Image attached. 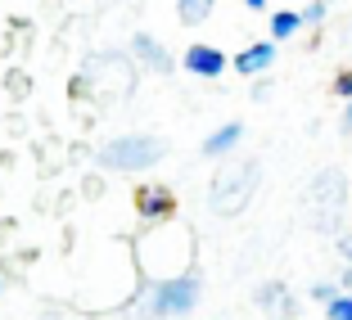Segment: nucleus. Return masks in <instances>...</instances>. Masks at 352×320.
<instances>
[{"instance_id":"1","label":"nucleus","mask_w":352,"mask_h":320,"mask_svg":"<svg viewBox=\"0 0 352 320\" xmlns=\"http://www.w3.org/2000/svg\"><path fill=\"white\" fill-rule=\"evenodd\" d=\"M204 298V284H199L195 271L186 275H172V279H158V284H140V293L131 298V316H145V320H181L199 307Z\"/></svg>"},{"instance_id":"2","label":"nucleus","mask_w":352,"mask_h":320,"mask_svg":"<svg viewBox=\"0 0 352 320\" xmlns=\"http://www.w3.org/2000/svg\"><path fill=\"white\" fill-rule=\"evenodd\" d=\"M167 158V140H158V135H113V140H104L100 149H95V163L104 167V172H126V176H140V172H154L158 163Z\"/></svg>"},{"instance_id":"3","label":"nucleus","mask_w":352,"mask_h":320,"mask_svg":"<svg viewBox=\"0 0 352 320\" xmlns=\"http://www.w3.org/2000/svg\"><path fill=\"white\" fill-rule=\"evenodd\" d=\"M258 181H262V163L258 158H249L244 167H226V172L212 176V185H208V207H212L217 217H235V212L249 207Z\"/></svg>"},{"instance_id":"4","label":"nucleus","mask_w":352,"mask_h":320,"mask_svg":"<svg viewBox=\"0 0 352 320\" xmlns=\"http://www.w3.org/2000/svg\"><path fill=\"white\" fill-rule=\"evenodd\" d=\"M176 68H186V73L199 77V82H217V77L230 68V54L221 50V45L195 41V45H186V54H181V59H176Z\"/></svg>"},{"instance_id":"5","label":"nucleus","mask_w":352,"mask_h":320,"mask_svg":"<svg viewBox=\"0 0 352 320\" xmlns=\"http://www.w3.org/2000/svg\"><path fill=\"white\" fill-rule=\"evenodd\" d=\"M135 212H140L145 226H163V221H172L176 217L172 185H163V181H145V185H135Z\"/></svg>"},{"instance_id":"6","label":"nucleus","mask_w":352,"mask_h":320,"mask_svg":"<svg viewBox=\"0 0 352 320\" xmlns=\"http://www.w3.org/2000/svg\"><path fill=\"white\" fill-rule=\"evenodd\" d=\"M131 59H135V68H149V73H158V77H172L176 73L172 50L158 41L154 32H135V36H131Z\"/></svg>"},{"instance_id":"7","label":"nucleus","mask_w":352,"mask_h":320,"mask_svg":"<svg viewBox=\"0 0 352 320\" xmlns=\"http://www.w3.org/2000/svg\"><path fill=\"white\" fill-rule=\"evenodd\" d=\"M230 68L239 77H267L276 68V41H249L239 54H230Z\"/></svg>"},{"instance_id":"8","label":"nucleus","mask_w":352,"mask_h":320,"mask_svg":"<svg viewBox=\"0 0 352 320\" xmlns=\"http://www.w3.org/2000/svg\"><path fill=\"white\" fill-rule=\"evenodd\" d=\"M239 140H244V122H221L217 131H208V140L199 145V154L204 158H226L239 149Z\"/></svg>"},{"instance_id":"9","label":"nucleus","mask_w":352,"mask_h":320,"mask_svg":"<svg viewBox=\"0 0 352 320\" xmlns=\"http://www.w3.org/2000/svg\"><path fill=\"white\" fill-rule=\"evenodd\" d=\"M267 32H271V36H267V41H289V36H298V32H302V19H298V10H276V14H271V19H267Z\"/></svg>"},{"instance_id":"10","label":"nucleus","mask_w":352,"mask_h":320,"mask_svg":"<svg viewBox=\"0 0 352 320\" xmlns=\"http://www.w3.org/2000/svg\"><path fill=\"white\" fill-rule=\"evenodd\" d=\"M217 10V0H176V19L186 23V27H204Z\"/></svg>"},{"instance_id":"11","label":"nucleus","mask_w":352,"mask_h":320,"mask_svg":"<svg viewBox=\"0 0 352 320\" xmlns=\"http://www.w3.org/2000/svg\"><path fill=\"white\" fill-rule=\"evenodd\" d=\"M298 19H302V27H321V23L330 19V5H325V0H307L298 10Z\"/></svg>"},{"instance_id":"12","label":"nucleus","mask_w":352,"mask_h":320,"mask_svg":"<svg viewBox=\"0 0 352 320\" xmlns=\"http://www.w3.org/2000/svg\"><path fill=\"white\" fill-rule=\"evenodd\" d=\"M307 298L321 302V307H330V302L339 298V284H334V279H321V284H311V289H307Z\"/></svg>"},{"instance_id":"13","label":"nucleus","mask_w":352,"mask_h":320,"mask_svg":"<svg viewBox=\"0 0 352 320\" xmlns=\"http://www.w3.org/2000/svg\"><path fill=\"white\" fill-rule=\"evenodd\" d=\"M325 320H352V293H339V298L325 307Z\"/></svg>"},{"instance_id":"14","label":"nucleus","mask_w":352,"mask_h":320,"mask_svg":"<svg viewBox=\"0 0 352 320\" xmlns=\"http://www.w3.org/2000/svg\"><path fill=\"white\" fill-rule=\"evenodd\" d=\"M334 253L343 258V266H352V230H343V235L334 239Z\"/></svg>"},{"instance_id":"15","label":"nucleus","mask_w":352,"mask_h":320,"mask_svg":"<svg viewBox=\"0 0 352 320\" xmlns=\"http://www.w3.org/2000/svg\"><path fill=\"white\" fill-rule=\"evenodd\" d=\"M334 95H339V100H348V95H352V68H343V73L334 77Z\"/></svg>"},{"instance_id":"16","label":"nucleus","mask_w":352,"mask_h":320,"mask_svg":"<svg viewBox=\"0 0 352 320\" xmlns=\"http://www.w3.org/2000/svg\"><path fill=\"white\" fill-rule=\"evenodd\" d=\"M339 126H343V135H352V95L343 100V117H339Z\"/></svg>"},{"instance_id":"17","label":"nucleus","mask_w":352,"mask_h":320,"mask_svg":"<svg viewBox=\"0 0 352 320\" xmlns=\"http://www.w3.org/2000/svg\"><path fill=\"white\" fill-rule=\"evenodd\" d=\"M334 284H339V293H352V266H343V275L334 279Z\"/></svg>"},{"instance_id":"18","label":"nucleus","mask_w":352,"mask_h":320,"mask_svg":"<svg viewBox=\"0 0 352 320\" xmlns=\"http://www.w3.org/2000/svg\"><path fill=\"white\" fill-rule=\"evenodd\" d=\"M267 95H271V82H267V77H258V86H253V100H267Z\"/></svg>"},{"instance_id":"19","label":"nucleus","mask_w":352,"mask_h":320,"mask_svg":"<svg viewBox=\"0 0 352 320\" xmlns=\"http://www.w3.org/2000/svg\"><path fill=\"white\" fill-rule=\"evenodd\" d=\"M244 10H253V14H262V10H267V0H244Z\"/></svg>"},{"instance_id":"20","label":"nucleus","mask_w":352,"mask_h":320,"mask_svg":"<svg viewBox=\"0 0 352 320\" xmlns=\"http://www.w3.org/2000/svg\"><path fill=\"white\" fill-rule=\"evenodd\" d=\"M41 320H59V316H41Z\"/></svg>"},{"instance_id":"21","label":"nucleus","mask_w":352,"mask_h":320,"mask_svg":"<svg viewBox=\"0 0 352 320\" xmlns=\"http://www.w3.org/2000/svg\"><path fill=\"white\" fill-rule=\"evenodd\" d=\"M325 5H330V0H325Z\"/></svg>"}]
</instances>
